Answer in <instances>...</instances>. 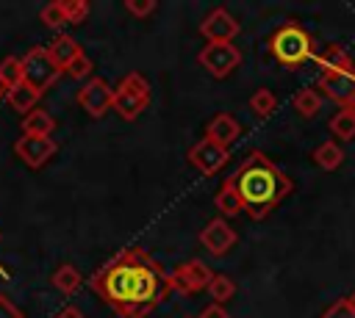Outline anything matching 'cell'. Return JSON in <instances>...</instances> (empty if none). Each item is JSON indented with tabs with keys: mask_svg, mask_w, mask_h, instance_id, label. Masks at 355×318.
Segmentation results:
<instances>
[{
	"mask_svg": "<svg viewBox=\"0 0 355 318\" xmlns=\"http://www.w3.org/2000/svg\"><path fill=\"white\" fill-rule=\"evenodd\" d=\"M89 288L122 318H147L169 293V271L141 246H128L105 260Z\"/></svg>",
	"mask_w": 355,
	"mask_h": 318,
	"instance_id": "obj_1",
	"label": "cell"
},
{
	"mask_svg": "<svg viewBox=\"0 0 355 318\" xmlns=\"http://www.w3.org/2000/svg\"><path fill=\"white\" fill-rule=\"evenodd\" d=\"M233 185L241 196L244 213L255 221H263L288 194L294 191L291 177H286L275 160H269L261 149L247 152V158L233 171Z\"/></svg>",
	"mask_w": 355,
	"mask_h": 318,
	"instance_id": "obj_2",
	"label": "cell"
},
{
	"mask_svg": "<svg viewBox=\"0 0 355 318\" xmlns=\"http://www.w3.org/2000/svg\"><path fill=\"white\" fill-rule=\"evenodd\" d=\"M269 53L275 55L277 64H283L288 69H300L305 61H313L316 41H313V36L302 25L286 22V25H280V28L272 30V36H269Z\"/></svg>",
	"mask_w": 355,
	"mask_h": 318,
	"instance_id": "obj_3",
	"label": "cell"
},
{
	"mask_svg": "<svg viewBox=\"0 0 355 318\" xmlns=\"http://www.w3.org/2000/svg\"><path fill=\"white\" fill-rule=\"evenodd\" d=\"M147 105H150V83H147V77L141 72H128L114 86V111L125 122H133Z\"/></svg>",
	"mask_w": 355,
	"mask_h": 318,
	"instance_id": "obj_4",
	"label": "cell"
},
{
	"mask_svg": "<svg viewBox=\"0 0 355 318\" xmlns=\"http://www.w3.org/2000/svg\"><path fill=\"white\" fill-rule=\"evenodd\" d=\"M58 77H61V69H58L55 61L50 58L47 47H31V50L22 55V80H25L33 91L44 94Z\"/></svg>",
	"mask_w": 355,
	"mask_h": 318,
	"instance_id": "obj_5",
	"label": "cell"
},
{
	"mask_svg": "<svg viewBox=\"0 0 355 318\" xmlns=\"http://www.w3.org/2000/svg\"><path fill=\"white\" fill-rule=\"evenodd\" d=\"M197 64L211 75V77H227L236 72V66L241 64V50L233 41H216V44H205L197 53Z\"/></svg>",
	"mask_w": 355,
	"mask_h": 318,
	"instance_id": "obj_6",
	"label": "cell"
},
{
	"mask_svg": "<svg viewBox=\"0 0 355 318\" xmlns=\"http://www.w3.org/2000/svg\"><path fill=\"white\" fill-rule=\"evenodd\" d=\"M211 279H214V271L202 260H186L169 271V288L178 296H194L200 290H208Z\"/></svg>",
	"mask_w": 355,
	"mask_h": 318,
	"instance_id": "obj_7",
	"label": "cell"
},
{
	"mask_svg": "<svg viewBox=\"0 0 355 318\" xmlns=\"http://www.w3.org/2000/svg\"><path fill=\"white\" fill-rule=\"evenodd\" d=\"M78 105L92 116L100 119L114 108V88L103 80V77H89L80 88H78Z\"/></svg>",
	"mask_w": 355,
	"mask_h": 318,
	"instance_id": "obj_8",
	"label": "cell"
},
{
	"mask_svg": "<svg viewBox=\"0 0 355 318\" xmlns=\"http://www.w3.org/2000/svg\"><path fill=\"white\" fill-rule=\"evenodd\" d=\"M189 163L200 171V174H205V177H211V174H216V171H222V166L227 163V158H230V149H225V147H219V144H214L211 138H200L197 144H191V149H189Z\"/></svg>",
	"mask_w": 355,
	"mask_h": 318,
	"instance_id": "obj_9",
	"label": "cell"
},
{
	"mask_svg": "<svg viewBox=\"0 0 355 318\" xmlns=\"http://www.w3.org/2000/svg\"><path fill=\"white\" fill-rule=\"evenodd\" d=\"M239 30H241L239 19H236L227 8H222V6L211 8V11L205 14V19L200 22V33H202V39H205L208 44H216V41H233Z\"/></svg>",
	"mask_w": 355,
	"mask_h": 318,
	"instance_id": "obj_10",
	"label": "cell"
},
{
	"mask_svg": "<svg viewBox=\"0 0 355 318\" xmlns=\"http://www.w3.org/2000/svg\"><path fill=\"white\" fill-rule=\"evenodd\" d=\"M316 91L333 100L341 108H349L355 102V72H322Z\"/></svg>",
	"mask_w": 355,
	"mask_h": 318,
	"instance_id": "obj_11",
	"label": "cell"
},
{
	"mask_svg": "<svg viewBox=\"0 0 355 318\" xmlns=\"http://www.w3.org/2000/svg\"><path fill=\"white\" fill-rule=\"evenodd\" d=\"M14 152L17 158L31 166V169H42L55 152H58V144L53 138H39V135H19L17 144H14Z\"/></svg>",
	"mask_w": 355,
	"mask_h": 318,
	"instance_id": "obj_12",
	"label": "cell"
},
{
	"mask_svg": "<svg viewBox=\"0 0 355 318\" xmlns=\"http://www.w3.org/2000/svg\"><path fill=\"white\" fill-rule=\"evenodd\" d=\"M236 241H239L236 230H233L222 216H219V218H211V221L200 230V243H202V246L208 249V254H214V257L227 254Z\"/></svg>",
	"mask_w": 355,
	"mask_h": 318,
	"instance_id": "obj_13",
	"label": "cell"
},
{
	"mask_svg": "<svg viewBox=\"0 0 355 318\" xmlns=\"http://www.w3.org/2000/svg\"><path fill=\"white\" fill-rule=\"evenodd\" d=\"M241 135V124L236 122L233 113H216L208 124H205V138H211L214 144L230 149Z\"/></svg>",
	"mask_w": 355,
	"mask_h": 318,
	"instance_id": "obj_14",
	"label": "cell"
},
{
	"mask_svg": "<svg viewBox=\"0 0 355 318\" xmlns=\"http://www.w3.org/2000/svg\"><path fill=\"white\" fill-rule=\"evenodd\" d=\"M313 64H316L322 72H355V64H352L349 53H347L341 44H336V41L324 44L322 50H316Z\"/></svg>",
	"mask_w": 355,
	"mask_h": 318,
	"instance_id": "obj_15",
	"label": "cell"
},
{
	"mask_svg": "<svg viewBox=\"0 0 355 318\" xmlns=\"http://www.w3.org/2000/svg\"><path fill=\"white\" fill-rule=\"evenodd\" d=\"M47 53H50V58L55 61V66H58L61 72H67V66H69L78 55H83V47H80L72 36L61 33V36H55V39L47 44Z\"/></svg>",
	"mask_w": 355,
	"mask_h": 318,
	"instance_id": "obj_16",
	"label": "cell"
},
{
	"mask_svg": "<svg viewBox=\"0 0 355 318\" xmlns=\"http://www.w3.org/2000/svg\"><path fill=\"white\" fill-rule=\"evenodd\" d=\"M50 285H53L58 293L72 296V293H78V290H80V285H83V274H80L72 263H61V265L53 271Z\"/></svg>",
	"mask_w": 355,
	"mask_h": 318,
	"instance_id": "obj_17",
	"label": "cell"
},
{
	"mask_svg": "<svg viewBox=\"0 0 355 318\" xmlns=\"http://www.w3.org/2000/svg\"><path fill=\"white\" fill-rule=\"evenodd\" d=\"M55 130V119L44 111V108H33L31 113L22 116V135H39V138H50V133Z\"/></svg>",
	"mask_w": 355,
	"mask_h": 318,
	"instance_id": "obj_18",
	"label": "cell"
},
{
	"mask_svg": "<svg viewBox=\"0 0 355 318\" xmlns=\"http://www.w3.org/2000/svg\"><path fill=\"white\" fill-rule=\"evenodd\" d=\"M214 205H216V210H219L222 216H239V213L244 210L241 196H239V191H236V185H233V180H230V177H227V180H222L219 191L214 194Z\"/></svg>",
	"mask_w": 355,
	"mask_h": 318,
	"instance_id": "obj_19",
	"label": "cell"
},
{
	"mask_svg": "<svg viewBox=\"0 0 355 318\" xmlns=\"http://www.w3.org/2000/svg\"><path fill=\"white\" fill-rule=\"evenodd\" d=\"M311 158H313V163H316L319 169H324V171H336V169L344 163V149L338 147V141L327 138V141H322V144L311 152Z\"/></svg>",
	"mask_w": 355,
	"mask_h": 318,
	"instance_id": "obj_20",
	"label": "cell"
},
{
	"mask_svg": "<svg viewBox=\"0 0 355 318\" xmlns=\"http://www.w3.org/2000/svg\"><path fill=\"white\" fill-rule=\"evenodd\" d=\"M39 91H33L25 80L19 83V86H14L8 94H6V102L14 108V111H19V113H31L33 108H36V102H39Z\"/></svg>",
	"mask_w": 355,
	"mask_h": 318,
	"instance_id": "obj_21",
	"label": "cell"
},
{
	"mask_svg": "<svg viewBox=\"0 0 355 318\" xmlns=\"http://www.w3.org/2000/svg\"><path fill=\"white\" fill-rule=\"evenodd\" d=\"M294 111L302 116V119H313L319 111H322V94L316 88H300L291 100Z\"/></svg>",
	"mask_w": 355,
	"mask_h": 318,
	"instance_id": "obj_22",
	"label": "cell"
},
{
	"mask_svg": "<svg viewBox=\"0 0 355 318\" xmlns=\"http://www.w3.org/2000/svg\"><path fill=\"white\" fill-rule=\"evenodd\" d=\"M250 111L258 116V119H266L277 111V97L269 91V88H255L250 94Z\"/></svg>",
	"mask_w": 355,
	"mask_h": 318,
	"instance_id": "obj_23",
	"label": "cell"
},
{
	"mask_svg": "<svg viewBox=\"0 0 355 318\" xmlns=\"http://www.w3.org/2000/svg\"><path fill=\"white\" fill-rule=\"evenodd\" d=\"M208 293H211V304H227L233 296H236V282L225 274H214L211 285H208Z\"/></svg>",
	"mask_w": 355,
	"mask_h": 318,
	"instance_id": "obj_24",
	"label": "cell"
},
{
	"mask_svg": "<svg viewBox=\"0 0 355 318\" xmlns=\"http://www.w3.org/2000/svg\"><path fill=\"white\" fill-rule=\"evenodd\" d=\"M330 133L338 141H352L355 138V113L349 108H341L333 119H330Z\"/></svg>",
	"mask_w": 355,
	"mask_h": 318,
	"instance_id": "obj_25",
	"label": "cell"
},
{
	"mask_svg": "<svg viewBox=\"0 0 355 318\" xmlns=\"http://www.w3.org/2000/svg\"><path fill=\"white\" fill-rule=\"evenodd\" d=\"M0 83L6 86V94H8L14 86L22 83V58L8 55V58L0 61Z\"/></svg>",
	"mask_w": 355,
	"mask_h": 318,
	"instance_id": "obj_26",
	"label": "cell"
},
{
	"mask_svg": "<svg viewBox=\"0 0 355 318\" xmlns=\"http://www.w3.org/2000/svg\"><path fill=\"white\" fill-rule=\"evenodd\" d=\"M39 19H42L47 28H61V25H69V22H67V8H64V0H53V3H47V6L39 11Z\"/></svg>",
	"mask_w": 355,
	"mask_h": 318,
	"instance_id": "obj_27",
	"label": "cell"
},
{
	"mask_svg": "<svg viewBox=\"0 0 355 318\" xmlns=\"http://www.w3.org/2000/svg\"><path fill=\"white\" fill-rule=\"evenodd\" d=\"M64 8H67V22L69 25H80L89 17V3L86 0H64Z\"/></svg>",
	"mask_w": 355,
	"mask_h": 318,
	"instance_id": "obj_28",
	"label": "cell"
},
{
	"mask_svg": "<svg viewBox=\"0 0 355 318\" xmlns=\"http://www.w3.org/2000/svg\"><path fill=\"white\" fill-rule=\"evenodd\" d=\"M158 3L155 0H125V11L133 14L136 19H147L150 14H155Z\"/></svg>",
	"mask_w": 355,
	"mask_h": 318,
	"instance_id": "obj_29",
	"label": "cell"
},
{
	"mask_svg": "<svg viewBox=\"0 0 355 318\" xmlns=\"http://www.w3.org/2000/svg\"><path fill=\"white\" fill-rule=\"evenodd\" d=\"M92 69H94V64H92V58L83 53V55H78V58L67 66V75H69V77H75V80H83V77H89V75H92Z\"/></svg>",
	"mask_w": 355,
	"mask_h": 318,
	"instance_id": "obj_30",
	"label": "cell"
},
{
	"mask_svg": "<svg viewBox=\"0 0 355 318\" xmlns=\"http://www.w3.org/2000/svg\"><path fill=\"white\" fill-rule=\"evenodd\" d=\"M319 318H355V307H352L349 299H338V301H333Z\"/></svg>",
	"mask_w": 355,
	"mask_h": 318,
	"instance_id": "obj_31",
	"label": "cell"
},
{
	"mask_svg": "<svg viewBox=\"0 0 355 318\" xmlns=\"http://www.w3.org/2000/svg\"><path fill=\"white\" fill-rule=\"evenodd\" d=\"M0 318H22V310L3 293H0Z\"/></svg>",
	"mask_w": 355,
	"mask_h": 318,
	"instance_id": "obj_32",
	"label": "cell"
},
{
	"mask_svg": "<svg viewBox=\"0 0 355 318\" xmlns=\"http://www.w3.org/2000/svg\"><path fill=\"white\" fill-rule=\"evenodd\" d=\"M197 318H233L222 304H208L205 310H200V315Z\"/></svg>",
	"mask_w": 355,
	"mask_h": 318,
	"instance_id": "obj_33",
	"label": "cell"
},
{
	"mask_svg": "<svg viewBox=\"0 0 355 318\" xmlns=\"http://www.w3.org/2000/svg\"><path fill=\"white\" fill-rule=\"evenodd\" d=\"M55 318H86L78 307H72V304H67V307H61L58 312H55Z\"/></svg>",
	"mask_w": 355,
	"mask_h": 318,
	"instance_id": "obj_34",
	"label": "cell"
},
{
	"mask_svg": "<svg viewBox=\"0 0 355 318\" xmlns=\"http://www.w3.org/2000/svg\"><path fill=\"white\" fill-rule=\"evenodd\" d=\"M0 97H6V86L3 83H0Z\"/></svg>",
	"mask_w": 355,
	"mask_h": 318,
	"instance_id": "obj_35",
	"label": "cell"
},
{
	"mask_svg": "<svg viewBox=\"0 0 355 318\" xmlns=\"http://www.w3.org/2000/svg\"><path fill=\"white\" fill-rule=\"evenodd\" d=\"M347 299H349V301H352V307H355V293H352V296H347Z\"/></svg>",
	"mask_w": 355,
	"mask_h": 318,
	"instance_id": "obj_36",
	"label": "cell"
},
{
	"mask_svg": "<svg viewBox=\"0 0 355 318\" xmlns=\"http://www.w3.org/2000/svg\"><path fill=\"white\" fill-rule=\"evenodd\" d=\"M349 111H352V113H355V102H352V105H349Z\"/></svg>",
	"mask_w": 355,
	"mask_h": 318,
	"instance_id": "obj_37",
	"label": "cell"
}]
</instances>
